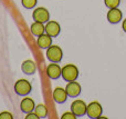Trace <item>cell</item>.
<instances>
[{
    "mask_svg": "<svg viewBox=\"0 0 126 119\" xmlns=\"http://www.w3.org/2000/svg\"><path fill=\"white\" fill-rule=\"evenodd\" d=\"M47 73L51 79H58L60 76L62 75V69L60 68V66L54 62V64H50L47 68Z\"/></svg>",
    "mask_w": 126,
    "mask_h": 119,
    "instance_id": "ba28073f",
    "label": "cell"
},
{
    "mask_svg": "<svg viewBox=\"0 0 126 119\" xmlns=\"http://www.w3.org/2000/svg\"><path fill=\"white\" fill-rule=\"evenodd\" d=\"M33 19L35 21L44 24V22H48V20L50 19V13H49V11L46 8L40 7V8H37L33 11Z\"/></svg>",
    "mask_w": 126,
    "mask_h": 119,
    "instance_id": "8992f818",
    "label": "cell"
},
{
    "mask_svg": "<svg viewBox=\"0 0 126 119\" xmlns=\"http://www.w3.org/2000/svg\"><path fill=\"white\" fill-rule=\"evenodd\" d=\"M65 90H66L67 96H70V97H76V96H79L81 94V86L75 80L74 81H70L66 85V87H65Z\"/></svg>",
    "mask_w": 126,
    "mask_h": 119,
    "instance_id": "52a82bcc",
    "label": "cell"
},
{
    "mask_svg": "<svg viewBox=\"0 0 126 119\" xmlns=\"http://www.w3.org/2000/svg\"><path fill=\"white\" fill-rule=\"evenodd\" d=\"M105 2V6L110 9H113V8H117L118 4H120L121 0H104Z\"/></svg>",
    "mask_w": 126,
    "mask_h": 119,
    "instance_id": "ac0fdd59",
    "label": "cell"
},
{
    "mask_svg": "<svg viewBox=\"0 0 126 119\" xmlns=\"http://www.w3.org/2000/svg\"><path fill=\"white\" fill-rule=\"evenodd\" d=\"M102 106L98 104L97 101H93L90 105H87V109H86V114L90 118H100L102 115Z\"/></svg>",
    "mask_w": 126,
    "mask_h": 119,
    "instance_id": "277c9868",
    "label": "cell"
},
{
    "mask_svg": "<svg viewBox=\"0 0 126 119\" xmlns=\"http://www.w3.org/2000/svg\"><path fill=\"white\" fill-rule=\"evenodd\" d=\"M34 111L35 114L38 115V117L39 118H44L47 116V114H48V110H47V107L44 106V105H38L37 107L34 108Z\"/></svg>",
    "mask_w": 126,
    "mask_h": 119,
    "instance_id": "2e32d148",
    "label": "cell"
},
{
    "mask_svg": "<svg viewBox=\"0 0 126 119\" xmlns=\"http://www.w3.org/2000/svg\"><path fill=\"white\" fill-rule=\"evenodd\" d=\"M61 31V27L57 21H49L46 26V32L51 37H57Z\"/></svg>",
    "mask_w": 126,
    "mask_h": 119,
    "instance_id": "9c48e42d",
    "label": "cell"
},
{
    "mask_svg": "<svg viewBox=\"0 0 126 119\" xmlns=\"http://www.w3.org/2000/svg\"><path fill=\"white\" fill-rule=\"evenodd\" d=\"M44 31H46V27L43 26L42 22L35 21L34 24H31V32H32L34 36H38V37H39V36L43 35Z\"/></svg>",
    "mask_w": 126,
    "mask_h": 119,
    "instance_id": "9a60e30c",
    "label": "cell"
},
{
    "mask_svg": "<svg viewBox=\"0 0 126 119\" xmlns=\"http://www.w3.org/2000/svg\"><path fill=\"white\" fill-rule=\"evenodd\" d=\"M20 108H21V110L26 114L32 113L35 108L34 101H33L31 98H24V99L21 101V104H20Z\"/></svg>",
    "mask_w": 126,
    "mask_h": 119,
    "instance_id": "8fae6325",
    "label": "cell"
},
{
    "mask_svg": "<svg viewBox=\"0 0 126 119\" xmlns=\"http://www.w3.org/2000/svg\"><path fill=\"white\" fill-rule=\"evenodd\" d=\"M37 44L40 48H49L51 46V44H52V38L48 33H46V35L43 33V35L39 36Z\"/></svg>",
    "mask_w": 126,
    "mask_h": 119,
    "instance_id": "5bb4252c",
    "label": "cell"
},
{
    "mask_svg": "<svg viewBox=\"0 0 126 119\" xmlns=\"http://www.w3.org/2000/svg\"><path fill=\"white\" fill-rule=\"evenodd\" d=\"M31 84L26 79H20L15 84V91L19 96H26L31 91Z\"/></svg>",
    "mask_w": 126,
    "mask_h": 119,
    "instance_id": "7a4b0ae2",
    "label": "cell"
},
{
    "mask_svg": "<svg viewBox=\"0 0 126 119\" xmlns=\"http://www.w3.org/2000/svg\"><path fill=\"white\" fill-rule=\"evenodd\" d=\"M122 11L117 8H113L107 12V20L111 24H117L122 19Z\"/></svg>",
    "mask_w": 126,
    "mask_h": 119,
    "instance_id": "30bf717a",
    "label": "cell"
},
{
    "mask_svg": "<svg viewBox=\"0 0 126 119\" xmlns=\"http://www.w3.org/2000/svg\"><path fill=\"white\" fill-rule=\"evenodd\" d=\"M87 106L83 100H74L71 104V111L75 116H83L86 114Z\"/></svg>",
    "mask_w": 126,
    "mask_h": 119,
    "instance_id": "5b68a950",
    "label": "cell"
},
{
    "mask_svg": "<svg viewBox=\"0 0 126 119\" xmlns=\"http://www.w3.org/2000/svg\"><path fill=\"white\" fill-rule=\"evenodd\" d=\"M47 57L52 62H60L63 57L61 48L59 46H50L47 50Z\"/></svg>",
    "mask_w": 126,
    "mask_h": 119,
    "instance_id": "3957f363",
    "label": "cell"
},
{
    "mask_svg": "<svg viewBox=\"0 0 126 119\" xmlns=\"http://www.w3.org/2000/svg\"><path fill=\"white\" fill-rule=\"evenodd\" d=\"M76 118V116L74 115L73 113H65V114H63L62 115V117H61V119H75Z\"/></svg>",
    "mask_w": 126,
    "mask_h": 119,
    "instance_id": "d6986e66",
    "label": "cell"
},
{
    "mask_svg": "<svg viewBox=\"0 0 126 119\" xmlns=\"http://www.w3.org/2000/svg\"><path fill=\"white\" fill-rule=\"evenodd\" d=\"M21 69L27 75H33L35 72V70H37V66H35V62L33 60H26L22 64Z\"/></svg>",
    "mask_w": 126,
    "mask_h": 119,
    "instance_id": "4fadbf2b",
    "label": "cell"
},
{
    "mask_svg": "<svg viewBox=\"0 0 126 119\" xmlns=\"http://www.w3.org/2000/svg\"><path fill=\"white\" fill-rule=\"evenodd\" d=\"M26 119H39V117H38V115L37 114H33V113H29L28 115H27V117Z\"/></svg>",
    "mask_w": 126,
    "mask_h": 119,
    "instance_id": "44dd1931",
    "label": "cell"
},
{
    "mask_svg": "<svg viewBox=\"0 0 126 119\" xmlns=\"http://www.w3.org/2000/svg\"><path fill=\"white\" fill-rule=\"evenodd\" d=\"M62 77L65 81H74L79 77V69L74 65H66L62 68Z\"/></svg>",
    "mask_w": 126,
    "mask_h": 119,
    "instance_id": "6da1fadb",
    "label": "cell"
},
{
    "mask_svg": "<svg viewBox=\"0 0 126 119\" xmlns=\"http://www.w3.org/2000/svg\"><path fill=\"white\" fill-rule=\"evenodd\" d=\"M67 98V94H66V90L63 88H55L54 91H53V99L58 102V104H62L66 100Z\"/></svg>",
    "mask_w": 126,
    "mask_h": 119,
    "instance_id": "7c38bea8",
    "label": "cell"
},
{
    "mask_svg": "<svg viewBox=\"0 0 126 119\" xmlns=\"http://www.w3.org/2000/svg\"><path fill=\"white\" fill-rule=\"evenodd\" d=\"M12 115H11L10 113H7V111H4V113H1L0 114V119H12Z\"/></svg>",
    "mask_w": 126,
    "mask_h": 119,
    "instance_id": "ffe728a7",
    "label": "cell"
},
{
    "mask_svg": "<svg viewBox=\"0 0 126 119\" xmlns=\"http://www.w3.org/2000/svg\"><path fill=\"white\" fill-rule=\"evenodd\" d=\"M122 28H123V30L126 32V19L123 21V24H122Z\"/></svg>",
    "mask_w": 126,
    "mask_h": 119,
    "instance_id": "7402d4cb",
    "label": "cell"
},
{
    "mask_svg": "<svg viewBox=\"0 0 126 119\" xmlns=\"http://www.w3.org/2000/svg\"><path fill=\"white\" fill-rule=\"evenodd\" d=\"M37 0H21V3L22 6L24 7V8L27 9H32L35 7V4H37Z\"/></svg>",
    "mask_w": 126,
    "mask_h": 119,
    "instance_id": "e0dca14e",
    "label": "cell"
}]
</instances>
